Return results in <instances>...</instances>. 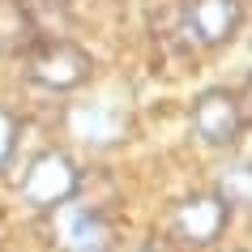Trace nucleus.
Returning <instances> with one entry per match:
<instances>
[{
	"instance_id": "obj_10",
	"label": "nucleus",
	"mask_w": 252,
	"mask_h": 252,
	"mask_svg": "<svg viewBox=\"0 0 252 252\" xmlns=\"http://www.w3.org/2000/svg\"><path fill=\"white\" fill-rule=\"evenodd\" d=\"M13 146H17V120L9 116V111H0V171L13 158Z\"/></svg>"
},
{
	"instance_id": "obj_9",
	"label": "nucleus",
	"mask_w": 252,
	"mask_h": 252,
	"mask_svg": "<svg viewBox=\"0 0 252 252\" xmlns=\"http://www.w3.org/2000/svg\"><path fill=\"white\" fill-rule=\"evenodd\" d=\"M218 197H222L226 205H244V201H248V167H244V162H239V167H231V184L222 180Z\"/></svg>"
},
{
	"instance_id": "obj_7",
	"label": "nucleus",
	"mask_w": 252,
	"mask_h": 252,
	"mask_svg": "<svg viewBox=\"0 0 252 252\" xmlns=\"http://www.w3.org/2000/svg\"><path fill=\"white\" fill-rule=\"evenodd\" d=\"M68 252H116V231L98 210H73L64 218Z\"/></svg>"
},
{
	"instance_id": "obj_4",
	"label": "nucleus",
	"mask_w": 252,
	"mask_h": 252,
	"mask_svg": "<svg viewBox=\"0 0 252 252\" xmlns=\"http://www.w3.org/2000/svg\"><path fill=\"white\" fill-rule=\"evenodd\" d=\"M226 226H231V205L218 192H192L171 214L175 239L188 244V248H210V244H218Z\"/></svg>"
},
{
	"instance_id": "obj_13",
	"label": "nucleus",
	"mask_w": 252,
	"mask_h": 252,
	"mask_svg": "<svg viewBox=\"0 0 252 252\" xmlns=\"http://www.w3.org/2000/svg\"><path fill=\"white\" fill-rule=\"evenodd\" d=\"M235 252H244V248H235Z\"/></svg>"
},
{
	"instance_id": "obj_8",
	"label": "nucleus",
	"mask_w": 252,
	"mask_h": 252,
	"mask_svg": "<svg viewBox=\"0 0 252 252\" xmlns=\"http://www.w3.org/2000/svg\"><path fill=\"white\" fill-rule=\"evenodd\" d=\"M128 133V124L124 120H107V111L98 107V111H90V120H86V141H120V137Z\"/></svg>"
},
{
	"instance_id": "obj_12",
	"label": "nucleus",
	"mask_w": 252,
	"mask_h": 252,
	"mask_svg": "<svg viewBox=\"0 0 252 252\" xmlns=\"http://www.w3.org/2000/svg\"><path fill=\"white\" fill-rule=\"evenodd\" d=\"M47 4H68V0H47Z\"/></svg>"
},
{
	"instance_id": "obj_1",
	"label": "nucleus",
	"mask_w": 252,
	"mask_h": 252,
	"mask_svg": "<svg viewBox=\"0 0 252 252\" xmlns=\"http://www.w3.org/2000/svg\"><path fill=\"white\" fill-rule=\"evenodd\" d=\"M26 77L43 90H77L94 77V56L73 39H34V47L26 52Z\"/></svg>"
},
{
	"instance_id": "obj_11",
	"label": "nucleus",
	"mask_w": 252,
	"mask_h": 252,
	"mask_svg": "<svg viewBox=\"0 0 252 252\" xmlns=\"http://www.w3.org/2000/svg\"><path fill=\"white\" fill-rule=\"evenodd\" d=\"M141 252H162V248H154V244H150V248H141Z\"/></svg>"
},
{
	"instance_id": "obj_5",
	"label": "nucleus",
	"mask_w": 252,
	"mask_h": 252,
	"mask_svg": "<svg viewBox=\"0 0 252 252\" xmlns=\"http://www.w3.org/2000/svg\"><path fill=\"white\" fill-rule=\"evenodd\" d=\"M239 22H244L239 0H192L184 9V34L197 47H222V43H231Z\"/></svg>"
},
{
	"instance_id": "obj_3",
	"label": "nucleus",
	"mask_w": 252,
	"mask_h": 252,
	"mask_svg": "<svg viewBox=\"0 0 252 252\" xmlns=\"http://www.w3.org/2000/svg\"><path fill=\"white\" fill-rule=\"evenodd\" d=\"M244 124H248V116H244V103L235 90L214 86L192 98V128L205 146H235L244 137Z\"/></svg>"
},
{
	"instance_id": "obj_6",
	"label": "nucleus",
	"mask_w": 252,
	"mask_h": 252,
	"mask_svg": "<svg viewBox=\"0 0 252 252\" xmlns=\"http://www.w3.org/2000/svg\"><path fill=\"white\" fill-rule=\"evenodd\" d=\"M39 39V22L26 0H0V56H26Z\"/></svg>"
},
{
	"instance_id": "obj_2",
	"label": "nucleus",
	"mask_w": 252,
	"mask_h": 252,
	"mask_svg": "<svg viewBox=\"0 0 252 252\" xmlns=\"http://www.w3.org/2000/svg\"><path fill=\"white\" fill-rule=\"evenodd\" d=\"M77 188H81V171L73 167V158L64 150H47L26 167L17 192L30 210H60L68 201H77Z\"/></svg>"
}]
</instances>
